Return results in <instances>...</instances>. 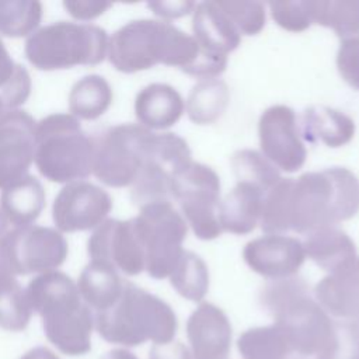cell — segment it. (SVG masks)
<instances>
[{
	"mask_svg": "<svg viewBox=\"0 0 359 359\" xmlns=\"http://www.w3.org/2000/svg\"><path fill=\"white\" fill-rule=\"evenodd\" d=\"M102 359H137V356L125 348H116L107 352Z\"/></svg>",
	"mask_w": 359,
	"mask_h": 359,
	"instance_id": "46",
	"label": "cell"
},
{
	"mask_svg": "<svg viewBox=\"0 0 359 359\" xmlns=\"http://www.w3.org/2000/svg\"><path fill=\"white\" fill-rule=\"evenodd\" d=\"M123 286L125 280H122L118 271L109 264L98 259H90L83 268L77 282V289L83 302L94 314L115 304Z\"/></svg>",
	"mask_w": 359,
	"mask_h": 359,
	"instance_id": "24",
	"label": "cell"
},
{
	"mask_svg": "<svg viewBox=\"0 0 359 359\" xmlns=\"http://www.w3.org/2000/svg\"><path fill=\"white\" fill-rule=\"evenodd\" d=\"M34 118L22 109H8L0 119V189L28 175L35 158Z\"/></svg>",
	"mask_w": 359,
	"mask_h": 359,
	"instance_id": "14",
	"label": "cell"
},
{
	"mask_svg": "<svg viewBox=\"0 0 359 359\" xmlns=\"http://www.w3.org/2000/svg\"><path fill=\"white\" fill-rule=\"evenodd\" d=\"M112 209L109 194L101 187L79 180L66 184L55 198L52 217L60 233L98 227Z\"/></svg>",
	"mask_w": 359,
	"mask_h": 359,
	"instance_id": "11",
	"label": "cell"
},
{
	"mask_svg": "<svg viewBox=\"0 0 359 359\" xmlns=\"http://www.w3.org/2000/svg\"><path fill=\"white\" fill-rule=\"evenodd\" d=\"M198 52L195 38L171 22L140 18L122 25L108 38L107 56L116 70L136 73L158 63L184 70Z\"/></svg>",
	"mask_w": 359,
	"mask_h": 359,
	"instance_id": "2",
	"label": "cell"
},
{
	"mask_svg": "<svg viewBox=\"0 0 359 359\" xmlns=\"http://www.w3.org/2000/svg\"><path fill=\"white\" fill-rule=\"evenodd\" d=\"M335 62L342 80L359 90V38L341 41Z\"/></svg>",
	"mask_w": 359,
	"mask_h": 359,
	"instance_id": "40",
	"label": "cell"
},
{
	"mask_svg": "<svg viewBox=\"0 0 359 359\" xmlns=\"http://www.w3.org/2000/svg\"><path fill=\"white\" fill-rule=\"evenodd\" d=\"M353 323H355V324H356V325H358V328H359V318H358V320H355V321H353Z\"/></svg>",
	"mask_w": 359,
	"mask_h": 359,
	"instance_id": "49",
	"label": "cell"
},
{
	"mask_svg": "<svg viewBox=\"0 0 359 359\" xmlns=\"http://www.w3.org/2000/svg\"><path fill=\"white\" fill-rule=\"evenodd\" d=\"M114 98L109 83L100 74H87L79 79L69 93V111L77 119L93 121L100 118Z\"/></svg>",
	"mask_w": 359,
	"mask_h": 359,
	"instance_id": "27",
	"label": "cell"
},
{
	"mask_svg": "<svg viewBox=\"0 0 359 359\" xmlns=\"http://www.w3.org/2000/svg\"><path fill=\"white\" fill-rule=\"evenodd\" d=\"M273 320L283 331L292 352L303 358H316L334 337L335 321L310 294L293 300Z\"/></svg>",
	"mask_w": 359,
	"mask_h": 359,
	"instance_id": "10",
	"label": "cell"
},
{
	"mask_svg": "<svg viewBox=\"0 0 359 359\" xmlns=\"http://www.w3.org/2000/svg\"><path fill=\"white\" fill-rule=\"evenodd\" d=\"M87 251L91 259L109 264L129 276L144 271V254L132 219L104 220L90 236Z\"/></svg>",
	"mask_w": 359,
	"mask_h": 359,
	"instance_id": "13",
	"label": "cell"
},
{
	"mask_svg": "<svg viewBox=\"0 0 359 359\" xmlns=\"http://www.w3.org/2000/svg\"><path fill=\"white\" fill-rule=\"evenodd\" d=\"M112 4L108 1H90V0H74V1H63V7L67 13L81 21L97 18L104 14Z\"/></svg>",
	"mask_w": 359,
	"mask_h": 359,
	"instance_id": "42",
	"label": "cell"
},
{
	"mask_svg": "<svg viewBox=\"0 0 359 359\" xmlns=\"http://www.w3.org/2000/svg\"><path fill=\"white\" fill-rule=\"evenodd\" d=\"M153 133L139 123H119L93 136V174L108 187H130L147 157Z\"/></svg>",
	"mask_w": 359,
	"mask_h": 359,
	"instance_id": "8",
	"label": "cell"
},
{
	"mask_svg": "<svg viewBox=\"0 0 359 359\" xmlns=\"http://www.w3.org/2000/svg\"><path fill=\"white\" fill-rule=\"evenodd\" d=\"M42 11L36 0H0V35L29 36L38 29Z\"/></svg>",
	"mask_w": 359,
	"mask_h": 359,
	"instance_id": "33",
	"label": "cell"
},
{
	"mask_svg": "<svg viewBox=\"0 0 359 359\" xmlns=\"http://www.w3.org/2000/svg\"><path fill=\"white\" fill-rule=\"evenodd\" d=\"M187 337L192 359H229L231 324L220 307L202 302L187 321Z\"/></svg>",
	"mask_w": 359,
	"mask_h": 359,
	"instance_id": "16",
	"label": "cell"
},
{
	"mask_svg": "<svg viewBox=\"0 0 359 359\" xmlns=\"http://www.w3.org/2000/svg\"><path fill=\"white\" fill-rule=\"evenodd\" d=\"M67 252L65 236L52 227L18 226L0 237V266L14 276L56 271Z\"/></svg>",
	"mask_w": 359,
	"mask_h": 359,
	"instance_id": "9",
	"label": "cell"
},
{
	"mask_svg": "<svg viewBox=\"0 0 359 359\" xmlns=\"http://www.w3.org/2000/svg\"><path fill=\"white\" fill-rule=\"evenodd\" d=\"M264 195L265 192L251 184L237 182L217 206L222 230L233 234L251 233L259 224Z\"/></svg>",
	"mask_w": 359,
	"mask_h": 359,
	"instance_id": "20",
	"label": "cell"
},
{
	"mask_svg": "<svg viewBox=\"0 0 359 359\" xmlns=\"http://www.w3.org/2000/svg\"><path fill=\"white\" fill-rule=\"evenodd\" d=\"M45 189L38 178L25 175L1 189L0 212L14 227L32 224L45 206Z\"/></svg>",
	"mask_w": 359,
	"mask_h": 359,
	"instance_id": "22",
	"label": "cell"
},
{
	"mask_svg": "<svg viewBox=\"0 0 359 359\" xmlns=\"http://www.w3.org/2000/svg\"><path fill=\"white\" fill-rule=\"evenodd\" d=\"M6 111H8V109H6V108H4V105H3V102L0 101V119H1V116L4 115V112H6Z\"/></svg>",
	"mask_w": 359,
	"mask_h": 359,
	"instance_id": "48",
	"label": "cell"
},
{
	"mask_svg": "<svg viewBox=\"0 0 359 359\" xmlns=\"http://www.w3.org/2000/svg\"><path fill=\"white\" fill-rule=\"evenodd\" d=\"M192 32L198 46L208 52L229 55L241 42V34L215 1H202L192 11Z\"/></svg>",
	"mask_w": 359,
	"mask_h": 359,
	"instance_id": "18",
	"label": "cell"
},
{
	"mask_svg": "<svg viewBox=\"0 0 359 359\" xmlns=\"http://www.w3.org/2000/svg\"><path fill=\"white\" fill-rule=\"evenodd\" d=\"M226 66H227L226 55L208 52L199 48V52L195 60L182 72L189 76L198 77L199 80H206V79H216L219 74H222L226 70Z\"/></svg>",
	"mask_w": 359,
	"mask_h": 359,
	"instance_id": "41",
	"label": "cell"
},
{
	"mask_svg": "<svg viewBox=\"0 0 359 359\" xmlns=\"http://www.w3.org/2000/svg\"><path fill=\"white\" fill-rule=\"evenodd\" d=\"M32 316L25 289L17 278L0 266V328L22 331Z\"/></svg>",
	"mask_w": 359,
	"mask_h": 359,
	"instance_id": "30",
	"label": "cell"
},
{
	"mask_svg": "<svg viewBox=\"0 0 359 359\" xmlns=\"http://www.w3.org/2000/svg\"><path fill=\"white\" fill-rule=\"evenodd\" d=\"M185 111L181 94L170 84L151 83L135 98V115L143 128L163 130L175 125Z\"/></svg>",
	"mask_w": 359,
	"mask_h": 359,
	"instance_id": "19",
	"label": "cell"
},
{
	"mask_svg": "<svg viewBox=\"0 0 359 359\" xmlns=\"http://www.w3.org/2000/svg\"><path fill=\"white\" fill-rule=\"evenodd\" d=\"M314 359H359V328L353 321H335L334 337Z\"/></svg>",
	"mask_w": 359,
	"mask_h": 359,
	"instance_id": "38",
	"label": "cell"
},
{
	"mask_svg": "<svg viewBox=\"0 0 359 359\" xmlns=\"http://www.w3.org/2000/svg\"><path fill=\"white\" fill-rule=\"evenodd\" d=\"M294 178H280L264 195L259 226L266 234L290 230V194Z\"/></svg>",
	"mask_w": 359,
	"mask_h": 359,
	"instance_id": "34",
	"label": "cell"
},
{
	"mask_svg": "<svg viewBox=\"0 0 359 359\" xmlns=\"http://www.w3.org/2000/svg\"><path fill=\"white\" fill-rule=\"evenodd\" d=\"M217 3L241 35H255L264 28L266 18L264 3L245 0H217Z\"/></svg>",
	"mask_w": 359,
	"mask_h": 359,
	"instance_id": "37",
	"label": "cell"
},
{
	"mask_svg": "<svg viewBox=\"0 0 359 359\" xmlns=\"http://www.w3.org/2000/svg\"><path fill=\"white\" fill-rule=\"evenodd\" d=\"M31 93V77L24 66L14 62L0 38V101L6 109H18Z\"/></svg>",
	"mask_w": 359,
	"mask_h": 359,
	"instance_id": "35",
	"label": "cell"
},
{
	"mask_svg": "<svg viewBox=\"0 0 359 359\" xmlns=\"http://www.w3.org/2000/svg\"><path fill=\"white\" fill-rule=\"evenodd\" d=\"M229 101L230 91L223 80H199L187 97L185 112L194 123L209 125L223 115Z\"/></svg>",
	"mask_w": 359,
	"mask_h": 359,
	"instance_id": "26",
	"label": "cell"
},
{
	"mask_svg": "<svg viewBox=\"0 0 359 359\" xmlns=\"http://www.w3.org/2000/svg\"><path fill=\"white\" fill-rule=\"evenodd\" d=\"M32 311L42 318L45 335L69 356L91 349L94 313L83 302L77 283L60 271L36 275L25 289Z\"/></svg>",
	"mask_w": 359,
	"mask_h": 359,
	"instance_id": "1",
	"label": "cell"
},
{
	"mask_svg": "<svg viewBox=\"0 0 359 359\" xmlns=\"http://www.w3.org/2000/svg\"><path fill=\"white\" fill-rule=\"evenodd\" d=\"M237 182L251 184L262 192L269 191L282 177L279 170L261 153L251 149H241L230 158Z\"/></svg>",
	"mask_w": 359,
	"mask_h": 359,
	"instance_id": "32",
	"label": "cell"
},
{
	"mask_svg": "<svg viewBox=\"0 0 359 359\" xmlns=\"http://www.w3.org/2000/svg\"><path fill=\"white\" fill-rule=\"evenodd\" d=\"M6 226H7V222H6V219H4V216H3V213L0 212V237L4 234V230H6Z\"/></svg>",
	"mask_w": 359,
	"mask_h": 359,
	"instance_id": "47",
	"label": "cell"
},
{
	"mask_svg": "<svg viewBox=\"0 0 359 359\" xmlns=\"http://www.w3.org/2000/svg\"><path fill=\"white\" fill-rule=\"evenodd\" d=\"M168 279L177 293L191 302H202L209 289V271L205 261L188 250H184Z\"/></svg>",
	"mask_w": 359,
	"mask_h": 359,
	"instance_id": "31",
	"label": "cell"
},
{
	"mask_svg": "<svg viewBox=\"0 0 359 359\" xmlns=\"http://www.w3.org/2000/svg\"><path fill=\"white\" fill-rule=\"evenodd\" d=\"M311 22L331 28L341 41L359 38V0H309Z\"/></svg>",
	"mask_w": 359,
	"mask_h": 359,
	"instance_id": "28",
	"label": "cell"
},
{
	"mask_svg": "<svg viewBox=\"0 0 359 359\" xmlns=\"http://www.w3.org/2000/svg\"><path fill=\"white\" fill-rule=\"evenodd\" d=\"M261 153L278 168L294 172L306 161L307 150L300 136L296 114L290 107L272 105L258 121Z\"/></svg>",
	"mask_w": 359,
	"mask_h": 359,
	"instance_id": "12",
	"label": "cell"
},
{
	"mask_svg": "<svg viewBox=\"0 0 359 359\" xmlns=\"http://www.w3.org/2000/svg\"><path fill=\"white\" fill-rule=\"evenodd\" d=\"M144 254V271L154 279L170 278L181 254L188 226L170 201L143 205L132 219Z\"/></svg>",
	"mask_w": 359,
	"mask_h": 359,
	"instance_id": "7",
	"label": "cell"
},
{
	"mask_svg": "<svg viewBox=\"0 0 359 359\" xmlns=\"http://www.w3.org/2000/svg\"><path fill=\"white\" fill-rule=\"evenodd\" d=\"M95 330L111 344L137 346L146 341L167 344L177 332L172 309L150 292L125 282L123 290L109 309L94 314Z\"/></svg>",
	"mask_w": 359,
	"mask_h": 359,
	"instance_id": "4",
	"label": "cell"
},
{
	"mask_svg": "<svg viewBox=\"0 0 359 359\" xmlns=\"http://www.w3.org/2000/svg\"><path fill=\"white\" fill-rule=\"evenodd\" d=\"M34 163L49 181L84 180L93 174V136L72 114H50L36 122Z\"/></svg>",
	"mask_w": 359,
	"mask_h": 359,
	"instance_id": "5",
	"label": "cell"
},
{
	"mask_svg": "<svg viewBox=\"0 0 359 359\" xmlns=\"http://www.w3.org/2000/svg\"><path fill=\"white\" fill-rule=\"evenodd\" d=\"M269 11L275 22L290 32H302L307 29L311 22L309 1L279 0L268 3Z\"/></svg>",
	"mask_w": 359,
	"mask_h": 359,
	"instance_id": "39",
	"label": "cell"
},
{
	"mask_svg": "<svg viewBox=\"0 0 359 359\" xmlns=\"http://www.w3.org/2000/svg\"><path fill=\"white\" fill-rule=\"evenodd\" d=\"M237 348L243 359H290L293 353L283 331L275 323L244 331Z\"/></svg>",
	"mask_w": 359,
	"mask_h": 359,
	"instance_id": "29",
	"label": "cell"
},
{
	"mask_svg": "<svg viewBox=\"0 0 359 359\" xmlns=\"http://www.w3.org/2000/svg\"><path fill=\"white\" fill-rule=\"evenodd\" d=\"M147 7L158 15L163 21L172 20V18H180L184 17L189 13H192L196 7V3L194 1H150Z\"/></svg>",
	"mask_w": 359,
	"mask_h": 359,
	"instance_id": "43",
	"label": "cell"
},
{
	"mask_svg": "<svg viewBox=\"0 0 359 359\" xmlns=\"http://www.w3.org/2000/svg\"><path fill=\"white\" fill-rule=\"evenodd\" d=\"M353 119L339 109L327 105H311L303 114L304 139L327 147H341L355 136Z\"/></svg>",
	"mask_w": 359,
	"mask_h": 359,
	"instance_id": "23",
	"label": "cell"
},
{
	"mask_svg": "<svg viewBox=\"0 0 359 359\" xmlns=\"http://www.w3.org/2000/svg\"><path fill=\"white\" fill-rule=\"evenodd\" d=\"M107 52L108 35L94 24L56 21L38 28L25 41V56L39 70L98 65Z\"/></svg>",
	"mask_w": 359,
	"mask_h": 359,
	"instance_id": "6",
	"label": "cell"
},
{
	"mask_svg": "<svg viewBox=\"0 0 359 359\" xmlns=\"http://www.w3.org/2000/svg\"><path fill=\"white\" fill-rule=\"evenodd\" d=\"M310 294L309 285L303 278L296 275L280 279H271L264 285L259 293V302L264 310L275 317L282 309L290 304L293 300Z\"/></svg>",
	"mask_w": 359,
	"mask_h": 359,
	"instance_id": "36",
	"label": "cell"
},
{
	"mask_svg": "<svg viewBox=\"0 0 359 359\" xmlns=\"http://www.w3.org/2000/svg\"><path fill=\"white\" fill-rule=\"evenodd\" d=\"M316 302L342 321L359 318V255L342 269L328 273L314 287Z\"/></svg>",
	"mask_w": 359,
	"mask_h": 359,
	"instance_id": "17",
	"label": "cell"
},
{
	"mask_svg": "<svg viewBox=\"0 0 359 359\" xmlns=\"http://www.w3.org/2000/svg\"><path fill=\"white\" fill-rule=\"evenodd\" d=\"M302 243L306 258L328 273L342 269L358 257L353 240L337 226L317 229L309 233Z\"/></svg>",
	"mask_w": 359,
	"mask_h": 359,
	"instance_id": "21",
	"label": "cell"
},
{
	"mask_svg": "<svg viewBox=\"0 0 359 359\" xmlns=\"http://www.w3.org/2000/svg\"><path fill=\"white\" fill-rule=\"evenodd\" d=\"M243 258L255 273L271 280L296 275L306 254L303 243L294 237L265 234L244 245Z\"/></svg>",
	"mask_w": 359,
	"mask_h": 359,
	"instance_id": "15",
	"label": "cell"
},
{
	"mask_svg": "<svg viewBox=\"0 0 359 359\" xmlns=\"http://www.w3.org/2000/svg\"><path fill=\"white\" fill-rule=\"evenodd\" d=\"M359 212V180L345 167L304 172L293 180L290 230L309 234L337 226Z\"/></svg>",
	"mask_w": 359,
	"mask_h": 359,
	"instance_id": "3",
	"label": "cell"
},
{
	"mask_svg": "<svg viewBox=\"0 0 359 359\" xmlns=\"http://www.w3.org/2000/svg\"><path fill=\"white\" fill-rule=\"evenodd\" d=\"M20 359H59V356L45 346H35L27 351Z\"/></svg>",
	"mask_w": 359,
	"mask_h": 359,
	"instance_id": "45",
	"label": "cell"
},
{
	"mask_svg": "<svg viewBox=\"0 0 359 359\" xmlns=\"http://www.w3.org/2000/svg\"><path fill=\"white\" fill-rule=\"evenodd\" d=\"M149 359H192L187 345L180 341H170L167 344H156L150 348Z\"/></svg>",
	"mask_w": 359,
	"mask_h": 359,
	"instance_id": "44",
	"label": "cell"
},
{
	"mask_svg": "<svg viewBox=\"0 0 359 359\" xmlns=\"http://www.w3.org/2000/svg\"><path fill=\"white\" fill-rule=\"evenodd\" d=\"M171 198L181 203L220 202V178L216 171L202 163L191 161L171 181Z\"/></svg>",
	"mask_w": 359,
	"mask_h": 359,
	"instance_id": "25",
	"label": "cell"
}]
</instances>
